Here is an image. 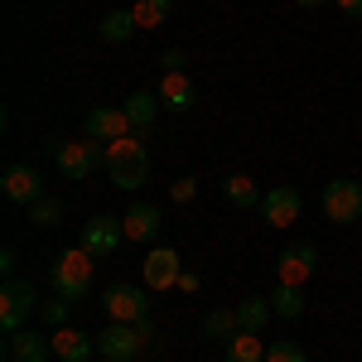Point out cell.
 <instances>
[{
    "instance_id": "22",
    "label": "cell",
    "mask_w": 362,
    "mask_h": 362,
    "mask_svg": "<svg viewBox=\"0 0 362 362\" xmlns=\"http://www.w3.org/2000/svg\"><path fill=\"white\" fill-rule=\"evenodd\" d=\"M271 314H276V309H271V295H251V300H242V305H237V324H242V329H256V334H261Z\"/></svg>"
},
{
    "instance_id": "7",
    "label": "cell",
    "mask_w": 362,
    "mask_h": 362,
    "mask_svg": "<svg viewBox=\"0 0 362 362\" xmlns=\"http://www.w3.org/2000/svg\"><path fill=\"white\" fill-rule=\"evenodd\" d=\"M102 305H107V319L112 324H145L150 319V300H145V290L140 285H107V295H102Z\"/></svg>"
},
{
    "instance_id": "27",
    "label": "cell",
    "mask_w": 362,
    "mask_h": 362,
    "mask_svg": "<svg viewBox=\"0 0 362 362\" xmlns=\"http://www.w3.org/2000/svg\"><path fill=\"white\" fill-rule=\"evenodd\" d=\"M266 362H305V348L290 343V338H276V343L266 348Z\"/></svg>"
},
{
    "instance_id": "17",
    "label": "cell",
    "mask_w": 362,
    "mask_h": 362,
    "mask_svg": "<svg viewBox=\"0 0 362 362\" xmlns=\"http://www.w3.org/2000/svg\"><path fill=\"white\" fill-rule=\"evenodd\" d=\"M160 107H165V102H160V92H145V87H140V92H131V97H126V102H121V112H126V121H131V131H150V121H155V116H160Z\"/></svg>"
},
{
    "instance_id": "32",
    "label": "cell",
    "mask_w": 362,
    "mask_h": 362,
    "mask_svg": "<svg viewBox=\"0 0 362 362\" xmlns=\"http://www.w3.org/2000/svg\"><path fill=\"white\" fill-rule=\"evenodd\" d=\"M338 10H343L348 20H362V0H338Z\"/></svg>"
},
{
    "instance_id": "19",
    "label": "cell",
    "mask_w": 362,
    "mask_h": 362,
    "mask_svg": "<svg viewBox=\"0 0 362 362\" xmlns=\"http://www.w3.org/2000/svg\"><path fill=\"white\" fill-rule=\"evenodd\" d=\"M227 362H266V348H261V334L256 329H237V334L223 343Z\"/></svg>"
},
{
    "instance_id": "30",
    "label": "cell",
    "mask_w": 362,
    "mask_h": 362,
    "mask_svg": "<svg viewBox=\"0 0 362 362\" xmlns=\"http://www.w3.org/2000/svg\"><path fill=\"white\" fill-rule=\"evenodd\" d=\"M160 68H165V73H184V54H179V49H165V54H160Z\"/></svg>"
},
{
    "instance_id": "6",
    "label": "cell",
    "mask_w": 362,
    "mask_h": 362,
    "mask_svg": "<svg viewBox=\"0 0 362 362\" xmlns=\"http://www.w3.org/2000/svg\"><path fill=\"white\" fill-rule=\"evenodd\" d=\"M39 295H34V280H5L0 285V329L5 334H20L25 319L34 314Z\"/></svg>"
},
{
    "instance_id": "31",
    "label": "cell",
    "mask_w": 362,
    "mask_h": 362,
    "mask_svg": "<svg viewBox=\"0 0 362 362\" xmlns=\"http://www.w3.org/2000/svg\"><path fill=\"white\" fill-rule=\"evenodd\" d=\"M198 285H203V280H198L194 271H184V276H179V285H174V290H184V295H198Z\"/></svg>"
},
{
    "instance_id": "28",
    "label": "cell",
    "mask_w": 362,
    "mask_h": 362,
    "mask_svg": "<svg viewBox=\"0 0 362 362\" xmlns=\"http://www.w3.org/2000/svg\"><path fill=\"white\" fill-rule=\"evenodd\" d=\"M194 194H198V179H189V174L169 184V198H174V203H189V198H194Z\"/></svg>"
},
{
    "instance_id": "26",
    "label": "cell",
    "mask_w": 362,
    "mask_h": 362,
    "mask_svg": "<svg viewBox=\"0 0 362 362\" xmlns=\"http://www.w3.org/2000/svg\"><path fill=\"white\" fill-rule=\"evenodd\" d=\"M29 223H34V227H58V223H63V203L44 194L34 208H29Z\"/></svg>"
},
{
    "instance_id": "4",
    "label": "cell",
    "mask_w": 362,
    "mask_h": 362,
    "mask_svg": "<svg viewBox=\"0 0 362 362\" xmlns=\"http://www.w3.org/2000/svg\"><path fill=\"white\" fill-rule=\"evenodd\" d=\"M54 160H58V169H63L68 179H92L97 169L107 165V145L92 140V136L68 140V145H58V140H54Z\"/></svg>"
},
{
    "instance_id": "20",
    "label": "cell",
    "mask_w": 362,
    "mask_h": 362,
    "mask_svg": "<svg viewBox=\"0 0 362 362\" xmlns=\"http://www.w3.org/2000/svg\"><path fill=\"white\" fill-rule=\"evenodd\" d=\"M223 198L232 203V208H256L266 194L256 189V179H247V174H227L223 179Z\"/></svg>"
},
{
    "instance_id": "13",
    "label": "cell",
    "mask_w": 362,
    "mask_h": 362,
    "mask_svg": "<svg viewBox=\"0 0 362 362\" xmlns=\"http://www.w3.org/2000/svg\"><path fill=\"white\" fill-rule=\"evenodd\" d=\"M179 276H184L179 251H169V247L145 251V285H150V290H174V285H179Z\"/></svg>"
},
{
    "instance_id": "8",
    "label": "cell",
    "mask_w": 362,
    "mask_h": 362,
    "mask_svg": "<svg viewBox=\"0 0 362 362\" xmlns=\"http://www.w3.org/2000/svg\"><path fill=\"white\" fill-rule=\"evenodd\" d=\"M0 194L10 198V203H20V208H34L44 198V179H39L34 165H10L0 174Z\"/></svg>"
},
{
    "instance_id": "25",
    "label": "cell",
    "mask_w": 362,
    "mask_h": 362,
    "mask_svg": "<svg viewBox=\"0 0 362 362\" xmlns=\"http://www.w3.org/2000/svg\"><path fill=\"white\" fill-rule=\"evenodd\" d=\"M237 329H242V324H237V309H208V314H203V334L208 338H223L227 343Z\"/></svg>"
},
{
    "instance_id": "11",
    "label": "cell",
    "mask_w": 362,
    "mask_h": 362,
    "mask_svg": "<svg viewBox=\"0 0 362 362\" xmlns=\"http://www.w3.org/2000/svg\"><path fill=\"white\" fill-rule=\"evenodd\" d=\"M300 208H305V198H300V189H290V184H276L271 194L261 198V218H266L271 227L300 223Z\"/></svg>"
},
{
    "instance_id": "34",
    "label": "cell",
    "mask_w": 362,
    "mask_h": 362,
    "mask_svg": "<svg viewBox=\"0 0 362 362\" xmlns=\"http://www.w3.org/2000/svg\"><path fill=\"white\" fill-rule=\"evenodd\" d=\"M300 5H305V10H314V5H329V0H300Z\"/></svg>"
},
{
    "instance_id": "10",
    "label": "cell",
    "mask_w": 362,
    "mask_h": 362,
    "mask_svg": "<svg viewBox=\"0 0 362 362\" xmlns=\"http://www.w3.org/2000/svg\"><path fill=\"white\" fill-rule=\"evenodd\" d=\"M126 242V227H121V218H92V223H83V242L78 247L92 251L97 261H107L116 247Z\"/></svg>"
},
{
    "instance_id": "9",
    "label": "cell",
    "mask_w": 362,
    "mask_h": 362,
    "mask_svg": "<svg viewBox=\"0 0 362 362\" xmlns=\"http://www.w3.org/2000/svg\"><path fill=\"white\" fill-rule=\"evenodd\" d=\"M314 266H319V247L314 242H300V247H285L276 261V280L280 285H305L314 276Z\"/></svg>"
},
{
    "instance_id": "3",
    "label": "cell",
    "mask_w": 362,
    "mask_h": 362,
    "mask_svg": "<svg viewBox=\"0 0 362 362\" xmlns=\"http://www.w3.org/2000/svg\"><path fill=\"white\" fill-rule=\"evenodd\" d=\"M150 338H155L150 319H145V324H112V319H107V334L97 338V353L107 362H136L140 348H145Z\"/></svg>"
},
{
    "instance_id": "29",
    "label": "cell",
    "mask_w": 362,
    "mask_h": 362,
    "mask_svg": "<svg viewBox=\"0 0 362 362\" xmlns=\"http://www.w3.org/2000/svg\"><path fill=\"white\" fill-rule=\"evenodd\" d=\"M68 305H73V300H49V305H44V319H49L54 329H63V324H68Z\"/></svg>"
},
{
    "instance_id": "33",
    "label": "cell",
    "mask_w": 362,
    "mask_h": 362,
    "mask_svg": "<svg viewBox=\"0 0 362 362\" xmlns=\"http://www.w3.org/2000/svg\"><path fill=\"white\" fill-rule=\"evenodd\" d=\"M15 261H20V256H15V247H5V251H0V271H5V276L15 271Z\"/></svg>"
},
{
    "instance_id": "12",
    "label": "cell",
    "mask_w": 362,
    "mask_h": 362,
    "mask_svg": "<svg viewBox=\"0 0 362 362\" xmlns=\"http://www.w3.org/2000/svg\"><path fill=\"white\" fill-rule=\"evenodd\" d=\"M83 131L92 140H102V145H112V140H121V136H136L121 107H92V112H87V121H83Z\"/></svg>"
},
{
    "instance_id": "14",
    "label": "cell",
    "mask_w": 362,
    "mask_h": 362,
    "mask_svg": "<svg viewBox=\"0 0 362 362\" xmlns=\"http://www.w3.org/2000/svg\"><path fill=\"white\" fill-rule=\"evenodd\" d=\"M5 343H10V362H49L54 358V334L20 329V334H5Z\"/></svg>"
},
{
    "instance_id": "1",
    "label": "cell",
    "mask_w": 362,
    "mask_h": 362,
    "mask_svg": "<svg viewBox=\"0 0 362 362\" xmlns=\"http://www.w3.org/2000/svg\"><path fill=\"white\" fill-rule=\"evenodd\" d=\"M107 174H112L116 189H140L150 184V155H145V140L140 136H121L107 145Z\"/></svg>"
},
{
    "instance_id": "23",
    "label": "cell",
    "mask_w": 362,
    "mask_h": 362,
    "mask_svg": "<svg viewBox=\"0 0 362 362\" xmlns=\"http://www.w3.org/2000/svg\"><path fill=\"white\" fill-rule=\"evenodd\" d=\"M169 10H174V0H136V5H131V15H136L140 29H160L169 20Z\"/></svg>"
},
{
    "instance_id": "5",
    "label": "cell",
    "mask_w": 362,
    "mask_h": 362,
    "mask_svg": "<svg viewBox=\"0 0 362 362\" xmlns=\"http://www.w3.org/2000/svg\"><path fill=\"white\" fill-rule=\"evenodd\" d=\"M324 218L334 227H348L362 218V184L358 179H334V184H324Z\"/></svg>"
},
{
    "instance_id": "15",
    "label": "cell",
    "mask_w": 362,
    "mask_h": 362,
    "mask_svg": "<svg viewBox=\"0 0 362 362\" xmlns=\"http://www.w3.org/2000/svg\"><path fill=\"white\" fill-rule=\"evenodd\" d=\"M121 227H126V242H150L155 232H160V208L155 203H131L126 208V218H121Z\"/></svg>"
},
{
    "instance_id": "24",
    "label": "cell",
    "mask_w": 362,
    "mask_h": 362,
    "mask_svg": "<svg viewBox=\"0 0 362 362\" xmlns=\"http://www.w3.org/2000/svg\"><path fill=\"white\" fill-rule=\"evenodd\" d=\"M136 29L140 25H136V15H131V10H112V15L102 20V39H107V44H126Z\"/></svg>"
},
{
    "instance_id": "18",
    "label": "cell",
    "mask_w": 362,
    "mask_h": 362,
    "mask_svg": "<svg viewBox=\"0 0 362 362\" xmlns=\"http://www.w3.org/2000/svg\"><path fill=\"white\" fill-rule=\"evenodd\" d=\"M194 83H189V73H165L160 78V102H165L169 112H189L194 107Z\"/></svg>"
},
{
    "instance_id": "2",
    "label": "cell",
    "mask_w": 362,
    "mask_h": 362,
    "mask_svg": "<svg viewBox=\"0 0 362 362\" xmlns=\"http://www.w3.org/2000/svg\"><path fill=\"white\" fill-rule=\"evenodd\" d=\"M92 261H97V256L83 251V247H73V251L58 256L54 271H49L58 300H87V290H92Z\"/></svg>"
},
{
    "instance_id": "21",
    "label": "cell",
    "mask_w": 362,
    "mask_h": 362,
    "mask_svg": "<svg viewBox=\"0 0 362 362\" xmlns=\"http://www.w3.org/2000/svg\"><path fill=\"white\" fill-rule=\"evenodd\" d=\"M305 285H280L276 280V290H271V309H276L280 319H300L305 314Z\"/></svg>"
},
{
    "instance_id": "16",
    "label": "cell",
    "mask_w": 362,
    "mask_h": 362,
    "mask_svg": "<svg viewBox=\"0 0 362 362\" xmlns=\"http://www.w3.org/2000/svg\"><path fill=\"white\" fill-rule=\"evenodd\" d=\"M92 353H97V338H87L83 329H68V324L54 329V358L58 362H87Z\"/></svg>"
}]
</instances>
